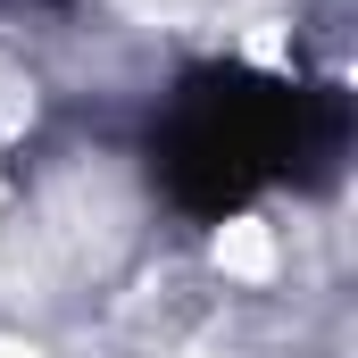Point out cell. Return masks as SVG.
<instances>
[{
  "instance_id": "1",
  "label": "cell",
  "mask_w": 358,
  "mask_h": 358,
  "mask_svg": "<svg viewBox=\"0 0 358 358\" xmlns=\"http://www.w3.org/2000/svg\"><path fill=\"white\" fill-rule=\"evenodd\" d=\"M217 267L234 275V283H267L275 275V234L259 217H234V225L217 234Z\"/></svg>"
},
{
  "instance_id": "2",
  "label": "cell",
  "mask_w": 358,
  "mask_h": 358,
  "mask_svg": "<svg viewBox=\"0 0 358 358\" xmlns=\"http://www.w3.org/2000/svg\"><path fill=\"white\" fill-rule=\"evenodd\" d=\"M25 117H34V84H25V76L0 59V134H17Z\"/></svg>"
},
{
  "instance_id": "3",
  "label": "cell",
  "mask_w": 358,
  "mask_h": 358,
  "mask_svg": "<svg viewBox=\"0 0 358 358\" xmlns=\"http://www.w3.org/2000/svg\"><path fill=\"white\" fill-rule=\"evenodd\" d=\"M0 358H42V350H25V342H0Z\"/></svg>"
}]
</instances>
